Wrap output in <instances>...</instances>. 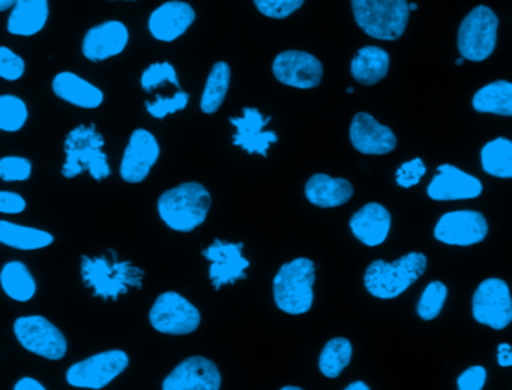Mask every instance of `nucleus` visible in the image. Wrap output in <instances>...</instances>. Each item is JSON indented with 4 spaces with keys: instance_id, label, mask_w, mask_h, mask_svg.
<instances>
[{
    "instance_id": "obj_9",
    "label": "nucleus",
    "mask_w": 512,
    "mask_h": 390,
    "mask_svg": "<svg viewBox=\"0 0 512 390\" xmlns=\"http://www.w3.org/2000/svg\"><path fill=\"white\" fill-rule=\"evenodd\" d=\"M14 333L26 350L38 356L61 360L67 354L68 344L64 333L41 315L17 318Z\"/></svg>"
},
{
    "instance_id": "obj_40",
    "label": "nucleus",
    "mask_w": 512,
    "mask_h": 390,
    "mask_svg": "<svg viewBox=\"0 0 512 390\" xmlns=\"http://www.w3.org/2000/svg\"><path fill=\"white\" fill-rule=\"evenodd\" d=\"M425 173H427V167H425L424 161L421 158H415L401 164V167L395 171V180L401 188H412L421 182Z\"/></svg>"
},
{
    "instance_id": "obj_46",
    "label": "nucleus",
    "mask_w": 512,
    "mask_h": 390,
    "mask_svg": "<svg viewBox=\"0 0 512 390\" xmlns=\"http://www.w3.org/2000/svg\"><path fill=\"white\" fill-rule=\"evenodd\" d=\"M17 0H0V12L7 11V9L13 8L14 3Z\"/></svg>"
},
{
    "instance_id": "obj_43",
    "label": "nucleus",
    "mask_w": 512,
    "mask_h": 390,
    "mask_svg": "<svg viewBox=\"0 0 512 390\" xmlns=\"http://www.w3.org/2000/svg\"><path fill=\"white\" fill-rule=\"evenodd\" d=\"M16 390H46V387L40 383V381L35 380V378L25 377L22 380L17 381L16 386H14Z\"/></svg>"
},
{
    "instance_id": "obj_3",
    "label": "nucleus",
    "mask_w": 512,
    "mask_h": 390,
    "mask_svg": "<svg viewBox=\"0 0 512 390\" xmlns=\"http://www.w3.org/2000/svg\"><path fill=\"white\" fill-rule=\"evenodd\" d=\"M103 135L97 132L94 125H80L68 134L64 149L67 153L62 174L67 179L79 176L88 170L95 180L107 179L112 173L109 158L103 152Z\"/></svg>"
},
{
    "instance_id": "obj_7",
    "label": "nucleus",
    "mask_w": 512,
    "mask_h": 390,
    "mask_svg": "<svg viewBox=\"0 0 512 390\" xmlns=\"http://www.w3.org/2000/svg\"><path fill=\"white\" fill-rule=\"evenodd\" d=\"M499 18L488 6H476L461 21L458 50L463 59L482 62L493 54L497 42Z\"/></svg>"
},
{
    "instance_id": "obj_24",
    "label": "nucleus",
    "mask_w": 512,
    "mask_h": 390,
    "mask_svg": "<svg viewBox=\"0 0 512 390\" xmlns=\"http://www.w3.org/2000/svg\"><path fill=\"white\" fill-rule=\"evenodd\" d=\"M56 96L80 108H98L104 101V93L74 72H61L53 80Z\"/></svg>"
},
{
    "instance_id": "obj_39",
    "label": "nucleus",
    "mask_w": 512,
    "mask_h": 390,
    "mask_svg": "<svg viewBox=\"0 0 512 390\" xmlns=\"http://www.w3.org/2000/svg\"><path fill=\"white\" fill-rule=\"evenodd\" d=\"M26 63L19 54L8 47H0V77L16 81L25 74Z\"/></svg>"
},
{
    "instance_id": "obj_4",
    "label": "nucleus",
    "mask_w": 512,
    "mask_h": 390,
    "mask_svg": "<svg viewBox=\"0 0 512 390\" xmlns=\"http://www.w3.org/2000/svg\"><path fill=\"white\" fill-rule=\"evenodd\" d=\"M316 264L310 258H295L283 264L274 278V299L287 314L299 315L313 306Z\"/></svg>"
},
{
    "instance_id": "obj_36",
    "label": "nucleus",
    "mask_w": 512,
    "mask_h": 390,
    "mask_svg": "<svg viewBox=\"0 0 512 390\" xmlns=\"http://www.w3.org/2000/svg\"><path fill=\"white\" fill-rule=\"evenodd\" d=\"M32 174V162L23 156L0 158V179L4 182H23Z\"/></svg>"
},
{
    "instance_id": "obj_8",
    "label": "nucleus",
    "mask_w": 512,
    "mask_h": 390,
    "mask_svg": "<svg viewBox=\"0 0 512 390\" xmlns=\"http://www.w3.org/2000/svg\"><path fill=\"white\" fill-rule=\"evenodd\" d=\"M152 327L166 335H188L200 326L199 309L175 291L158 296L149 312Z\"/></svg>"
},
{
    "instance_id": "obj_41",
    "label": "nucleus",
    "mask_w": 512,
    "mask_h": 390,
    "mask_svg": "<svg viewBox=\"0 0 512 390\" xmlns=\"http://www.w3.org/2000/svg\"><path fill=\"white\" fill-rule=\"evenodd\" d=\"M485 380H487V371L484 366H470L466 371L461 372L457 386L460 390H481L484 389Z\"/></svg>"
},
{
    "instance_id": "obj_33",
    "label": "nucleus",
    "mask_w": 512,
    "mask_h": 390,
    "mask_svg": "<svg viewBox=\"0 0 512 390\" xmlns=\"http://www.w3.org/2000/svg\"><path fill=\"white\" fill-rule=\"evenodd\" d=\"M26 102L19 96H0V131L17 132L28 122Z\"/></svg>"
},
{
    "instance_id": "obj_42",
    "label": "nucleus",
    "mask_w": 512,
    "mask_h": 390,
    "mask_svg": "<svg viewBox=\"0 0 512 390\" xmlns=\"http://www.w3.org/2000/svg\"><path fill=\"white\" fill-rule=\"evenodd\" d=\"M26 209V200L20 194L10 191H0V213L17 215Z\"/></svg>"
},
{
    "instance_id": "obj_12",
    "label": "nucleus",
    "mask_w": 512,
    "mask_h": 390,
    "mask_svg": "<svg viewBox=\"0 0 512 390\" xmlns=\"http://www.w3.org/2000/svg\"><path fill=\"white\" fill-rule=\"evenodd\" d=\"M488 234V222L475 210H455L440 216L434 237L446 245L470 246L482 242Z\"/></svg>"
},
{
    "instance_id": "obj_23",
    "label": "nucleus",
    "mask_w": 512,
    "mask_h": 390,
    "mask_svg": "<svg viewBox=\"0 0 512 390\" xmlns=\"http://www.w3.org/2000/svg\"><path fill=\"white\" fill-rule=\"evenodd\" d=\"M305 195L314 206L337 207L346 204L352 198L353 186L343 177L319 173L308 179Z\"/></svg>"
},
{
    "instance_id": "obj_15",
    "label": "nucleus",
    "mask_w": 512,
    "mask_h": 390,
    "mask_svg": "<svg viewBox=\"0 0 512 390\" xmlns=\"http://www.w3.org/2000/svg\"><path fill=\"white\" fill-rule=\"evenodd\" d=\"M242 248L244 243H226L215 239V242L202 252L203 257L211 261L209 278L215 290H220L226 284H235L238 279L247 278L245 269L250 266V261L242 257Z\"/></svg>"
},
{
    "instance_id": "obj_28",
    "label": "nucleus",
    "mask_w": 512,
    "mask_h": 390,
    "mask_svg": "<svg viewBox=\"0 0 512 390\" xmlns=\"http://www.w3.org/2000/svg\"><path fill=\"white\" fill-rule=\"evenodd\" d=\"M55 237L49 231L0 221V243L22 251H35L52 245Z\"/></svg>"
},
{
    "instance_id": "obj_1",
    "label": "nucleus",
    "mask_w": 512,
    "mask_h": 390,
    "mask_svg": "<svg viewBox=\"0 0 512 390\" xmlns=\"http://www.w3.org/2000/svg\"><path fill=\"white\" fill-rule=\"evenodd\" d=\"M211 204L212 197L205 186L182 183L158 198V213L172 230L188 233L205 222Z\"/></svg>"
},
{
    "instance_id": "obj_38",
    "label": "nucleus",
    "mask_w": 512,
    "mask_h": 390,
    "mask_svg": "<svg viewBox=\"0 0 512 390\" xmlns=\"http://www.w3.org/2000/svg\"><path fill=\"white\" fill-rule=\"evenodd\" d=\"M305 0H254L257 9L266 17L281 18L289 17L293 12L298 11Z\"/></svg>"
},
{
    "instance_id": "obj_45",
    "label": "nucleus",
    "mask_w": 512,
    "mask_h": 390,
    "mask_svg": "<svg viewBox=\"0 0 512 390\" xmlns=\"http://www.w3.org/2000/svg\"><path fill=\"white\" fill-rule=\"evenodd\" d=\"M370 387L364 383V381H355V383L349 384L346 390H368Z\"/></svg>"
},
{
    "instance_id": "obj_27",
    "label": "nucleus",
    "mask_w": 512,
    "mask_h": 390,
    "mask_svg": "<svg viewBox=\"0 0 512 390\" xmlns=\"http://www.w3.org/2000/svg\"><path fill=\"white\" fill-rule=\"evenodd\" d=\"M0 285L7 296L17 302H29L37 293V281L22 261H8L2 267Z\"/></svg>"
},
{
    "instance_id": "obj_49",
    "label": "nucleus",
    "mask_w": 512,
    "mask_h": 390,
    "mask_svg": "<svg viewBox=\"0 0 512 390\" xmlns=\"http://www.w3.org/2000/svg\"><path fill=\"white\" fill-rule=\"evenodd\" d=\"M463 57H460V59L455 60V65L460 66L463 65Z\"/></svg>"
},
{
    "instance_id": "obj_11",
    "label": "nucleus",
    "mask_w": 512,
    "mask_h": 390,
    "mask_svg": "<svg viewBox=\"0 0 512 390\" xmlns=\"http://www.w3.org/2000/svg\"><path fill=\"white\" fill-rule=\"evenodd\" d=\"M473 318L496 330L505 329L512 321V299L503 279L488 278L473 294Z\"/></svg>"
},
{
    "instance_id": "obj_5",
    "label": "nucleus",
    "mask_w": 512,
    "mask_h": 390,
    "mask_svg": "<svg viewBox=\"0 0 512 390\" xmlns=\"http://www.w3.org/2000/svg\"><path fill=\"white\" fill-rule=\"evenodd\" d=\"M82 278L86 287L94 290V296L104 300H118L128 288H142L145 270L133 266L130 261H110L107 257H82Z\"/></svg>"
},
{
    "instance_id": "obj_20",
    "label": "nucleus",
    "mask_w": 512,
    "mask_h": 390,
    "mask_svg": "<svg viewBox=\"0 0 512 390\" xmlns=\"http://www.w3.org/2000/svg\"><path fill=\"white\" fill-rule=\"evenodd\" d=\"M128 29L121 21H106L92 27L83 39V54L91 62L118 56L128 44Z\"/></svg>"
},
{
    "instance_id": "obj_48",
    "label": "nucleus",
    "mask_w": 512,
    "mask_h": 390,
    "mask_svg": "<svg viewBox=\"0 0 512 390\" xmlns=\"http://www.w3.org/2000/svg\"><path fill=\"white\" fill-rule=\"evenodd\" d=\"M283 390H301V387L296 386H284Z\"/></svg>"
},
{
    "instance_id": "obj_17",
    "label": "nucleus",
    "mask_w": 512,
    "mask_h": 390,
    "mask_svg": "<svg viewBox=\"0 0 512 390\" xmlns=\"http://www.w3.org/2000/svg\"><path fill=\"white\" fill-rule=\"evenodd\" d=\"M427 194L436 201L470 200L482 194V183L455 165L443 164L427 186Z\"/></svg>"
},
{
    "instance_id": "obj_16",
    "label": "nucleus",
    "mask_w": 512,
    "mask_h": 390,
    "mask_svg": "<svg viewBox=\"0 0 512 390\" xmlns=\"http://www.w3.org/2000/svg\"><path fill=\"white\" fill-rule=\"evenodd\" d=\"M221 374L212 360L193 356L179 363L163 383L164 390H218Z\"/></svg>"
},
{
    "instance_id": "obj_47",
    "label": "nucleus",
    "mask_w": 512,
    "mask_h": 390,
    "mask_svg": "<svg viewBox=\"0 0 512 390\" xmlns=\"http://www.w3.org/2000/svg\"><path fill=\"white\" fill-rule=\"evenodd\" d=\"M409 12H413V11H416V9H418V5H416V3H409Z\"/></svg>"
},
{
    "instance_id": "obj_22",
    "label": "nucleus",
    "mask_w": 512,
    "mask_h": 390,
    "mask_svg": "<svg viewBox=\"0 0 512 390\" xmlns=\"http://www.w3.org/2000/svg\"><path fill=\"white\" fill-rule=\"evenodd\" d=\"M392 218L385 206L379 203H368L353 213L350 228L356 239L367 246H379L385 242L391 230Z\"/></svg>"
},
{
    "instance_id": "obj_13",
    "label": "nucleus",
    "mask_w": 512,
    "mask_h": 390,
    "mask_svg": "<svg viewBox=\"0 0 512 390\" xmlns=\"http://www.w3.org/2000/svg\"><path fill=\"white\" fill-rule=\"evenodd\" d=\"M275 78L287 86L298 89H313L322 81L323 66L317 57L305 51H283L275 57L272 65Z\"/></svg>"
},
{
    "instance_id": "obj_10",
    "label": "nucleus",
    "mask_w": 512,
    "mask_h": 390,
    "mask_svg": "<svg viewBox=\"0 0 512 390\" xmlns=\"http://www.w3.org/2000/svg\"><path fill=\"white\" fill-rule=\"evenodd\" d=\"M128 354L122 350L103 351L74 363L67 372V381L82 389H103L128 368Z\"/></svg>"
},
{
    "instance_id": "obj_44",
    "label": "nucleus",
    "mask_w": 512,
    "mask_h": 390,
    "mask_svg": "<svg viewBox=\"0 0 512 390\" xmlns=\"http://www.w3.org/2000/svg\"><path fill=\"white\" fill-rule=\"evenodd\" d=\"M497 350H499V356H497V360H499V365L505 366V368H508V366H511L512 365L511 345L500 344L499 347H497Z\"/></svg>"
},
{
    "instance_id": "obj_37",
    "label": "nucleus",
    "mask_w": 512,
    "mask_h": 390,
    "mask_svg": "<svg viewBox=\"0 0 512 390\" xmlns=\"http://www.w3.org/2000/svg\"><path fill=\"white\" fill-rule=\"evenodd\" d=\"M188 93L178 92L172 98H163L158 96L155 102H146V110L151 116L157 117V119H164L169 114L176 113V111L185 110L188 105Z\"/></svg>"
},
{
    "instance_id": "obj_2",
    "label": "nucleus",
    "mask_w": 512,
    "mask_h": 390,
    "mask_svg": "<svg viewBox=\"0 0 512 390\" xmlns=\"http://www.w3.org/2000/svg\"><path fill=\"white\" fill-rule=\"evenodd\" d=\"M427 263L422 252H409L392 263L373 261L365 270V288L377 299H395L421 278Z\"/></svg>"
},
{
    "instance_id": "obj_31",
    "label": "nucleus",
    "mask_w": 512,
    "mask_h": 390,
    "mask_svg": "<svg viewBox=\"0 0 512 390\" xmlns=\"http://www.w3.org/2000/svg\"><path fill=\"white\" fill-rule=\"evenodd\" d=\"M230 86V66L226 62H217L209 74L208 81H206L205 90H203L202 101H200V108L203 113L212 114L218 111L221 104L229 92Z\"/></svg>"
},
{
    "instance_id": "obj_30",
    "label": "nucleus",
    "mask_w": 512,
    "mask_h": 390,
    "mask_svg": "<svg viewBox=\"0 0 512 390\" xmlns=\"http://www.w3.org/2000/svg\"><path fill=\"white\" fill-rule=\"evenodd\" d=\"M482 168L490 176L500 179L512 177V143L505 137L488 141L481 150Z\"/></svg>"
},
{
    "instance_id": "obj_35",
    "label": "nucleus",
    "mask_w": 512,
    "mask_h": 390,
    "mask_svg": "<svg viewBox=\"0 0 512 390\" xmlns=\"http://www.w3.org/2000/svg\"><path fill=\"white\" fill-rule=\"evenodd\" d=\"M163 83H172L179 87L178 75L176 69L169 62L154 63L149 66L142 75V87L145 92H151L155 87Z\"/></svg>"
},
{
    "instance_id": "obj_18",
    "label": "nucleus",
    "mask_w": 512,
    "mask_h": 390,
    "mask_svg": "<svg viewBox=\"0 0 512 390\" xmlns=\"http://www.w3.org/2000/svg\"><path fill=\"white\" fill-rule=\"evenodd\" d=\"M350 141L364 155H386L397 147V137L371 114L358 113L350 125Z\"/></svg>"
},
{
    "instance_id": "obj_25",
    "label": "nucleus",
    "mask_w": 512,
    "mask_h": 390,
    "mask_svg": "<svg viewBox=\"0 0 512 390\" xmlns=\"http://www.w3.org/2000/svg\"><path fill=\"white\" fill-rule=\"evenodd\" d=\"M49 20V0H17L8 18V32L19 36L37 35Z\"/></svg>"
},
{
    "instance_id": "obj_21",
    "label": "nucleus",
    "mask_w": 512,
    "mask_h": 390,
    "mask_svg": "<svg viewBox=\"0 0 512 390\" xmlns=\"http://www.w3.org/2000/svg\"><path fill=\"white\" fill-rule=\"evenodd\" d=\"M196 20L193 6L181 0H170L155 9L149 17V32L158 41L172 42L184 35Z\"/></svg>"
},
{
    "instance_id": "obj_6",
    "label": "nucleus",
    "mask_w": 512,
    "mask_h": 390,
    "mask_svg": "<svg viewBox=\"0 0 512 390\" xmlns=\"http://www.w3.org/2000/svg\"><path fill=\"white\" fill-rule=\"evenodd\" d=\"M407 0H352L356 24L382 41L401 38L409 23Z\"/></svg>"
},
{
    "instance_id": "obj_19",
    "label": "nucleus",
    "mask_w": 512,
    "mask_h": 390,
    "mask_svg": "<svg viewBox=\"0 0 512 390\" xmlns=\"http://www.w3.org/2000/svg\"><path fill=\"white\" fill-rule=\"evenodd\" d=\"M229 120L236 128L233 144L241 146L245 152L266 156L269 146L278 141L274 131H263L271 117H263L257 108L245 107L244 116L230 117Z\"/></svg>"
},
{
    "instance_id": "obj_26",
    "label": "nucleus",
    "mask_w": 512,
    "mask_h": 390,
    "mask_svg": "<svg viewBox=\"0 0 512 390\" xmlns=\"http://www.w3.org/2000/svg\"><path fill=\"white\" fill-rule=\"evenodd\" d=\"M350 69L358 83L373 86L388 74L389 54L383 48L374 45L362 47L353 57Z\"/></svg>"
},
{
    "instance_id": "obj_29",
    "label": "nucleus",
    "mask_w": 512,
    "mask_h": 390,
    "mask_svg": "<svg viewBox=\"0 0 512 390\" xmlns=\"http://www.w3.org/2000/svg\"><path fill=\"white\" fill-rule=\"evenodd\" d=\"M472 104L478 113L512 116V84L506 80L493 81L475 93Z\"/></svg>"
},
{
    "instance_id": "obj_14",
    "label": "nucleus",
    "mask_w": 512,
    "mask_h": 390,
    "mask_svg": "<svg viewBox=\"0 0 512 390\" xmlns=\"http://www.w3.org/2000/svg\"><path fill=\"white\" fill-rule=\"evenodd\" d=\"M160 158V144L148 129H136L121 162V177L128 183H140L149 176Z\"/></svg>"
},
{
    "instance_id": "obj_32",
    "label": "nucleus",
    "mask_w": 512,
    "mask_h": 390,
    "mask_svg": "<svg viewBox=\"0 0 512 390\" xmlns=\"http://www.w3.org/2000/svg\"><path fill=\"white\" fill-rule=\"evenodd\" d=\"M353 348L347 338H334L323 347L319 368L325 377L337 378L352 359Z\"/></svg>"
},
{
    "instance_id": "obj_34",
    "label": "nucleus",
    "mask_w": 512,
    "mask_h": 390,
    "mask_svg": "<svg viewBox=\"0 0 512 390\" xmlns=\"http://www.w3.org/2000/svg\"><path fill=\"white\" fill-rule=\"evenodd\" d=\"M446 296H448V288L443 282H430L422 293L418 306H416L419 317L425 321L434 320L442 311Z\"/></svg>"
}]
</instances>
